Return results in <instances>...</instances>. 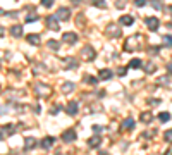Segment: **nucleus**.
<instances>
[{
	"mask_svg": "<svg viewBox=\"0 0 172 155\" xmlns=\"http://www.w3.org/2000/svg\"><path fill=\"white\" fill-rule=\"evenodd\" d=\"M167 10H169V14H172V7H165Z\"/></svg>",
	"mask_w": 172,
	"mask_h": 155,
	"instance_id": "nucleus-45",
	"label": "nucleus"
},
{
	"mask_svg": "<svg viewBox=\"0 0 172 155\" xmlns=\"http://www.w3.org/2000/svg\"><path fill=\"white\" fill-rule=\"evenodd\" d=\"M83 21H84V19H83V16H77V24H79V26L83 24Z\"/></svg>",
	"mask_w": 172,
	"mask_h": 155,
	"instance_id": "nucleus-42",
	"label": "nucleus"
},
{
	"mask_svg": "<svg viewBox=\"0 0 172 155\" xmlns=\"http://www.w3.org/2000/svg\"><path fill=\"white\" fill-rule=\"evenodd\" d=\"M48 48H52V50H58V48H60V43H58L57 40H48Z\"/></svg>",
	"mask_w": 172,
	"mask_h": 155,
	"instance_id": "nucleus-24",
	"label": "nucleus"
},
{
	"mask_svg": "<svg viewBox=\"0 0 172 155\" xmlns=\"http://www.w3.org/2000/svg\"><path fill=\"white\" fill-rule=\"evenodd\" d=\"M134 5L136 7H143V5H146V0H134Z\"/></svg>",
	"mask_w": 172,
	"mask_h": 155,
	"instance_id": "nucleus-37",
	"label": "nucleus"
},
{
	"mask_svg": "<svg viewBox=\"0 0 172 155\" xmlns=\"http://www.w3.org/2000/svg\"><path fill=\"white\" fill-rule=\"evenodd\" d=\"M36 95L40 97V93H43V97H48L50 93H52V88L50 86H47V84H36Z\"/></svg>",
	"mask_w": 172,
	"mask_h": 155,
	"instance_id": "nucleus-6",
	"label": "nucleus"
},
{
	"mask_svg": "<svg viewBox=\"0 0 172 155\" xmlns=\"http://www.w3.org/2000/svg\"><path fill=\"white\" fill-rule=\"evenodd\" d=\"M2 35H3V29H2V28H0V36H2Z\"/></svg>",
	"mask_w": 172,
	"mask_h": 155,
	"instance_id": "nucleus-46",
	"label": "nucleus"
},
{
	"mask_svg": "<svg viewBox=\"0 0 172 155\" xmlns=\"http://www.w3.org/2000/svg\"><path fill=\"white\" fill-rule=\"evenodd\" d=\"M77 110H79V109H77V102H74V100H72V102H69V103H67V107H65V112H67L69 116H76Z\"/></svg>",
	"mask_w": 172,
	"mask_h": 155,
	"instance_id": "nucleus-9",
	"label": "nucleus"
},
{
	"mask_svg": "<svg viewBox=\"0 0 172 155\" xmlns=\"http://www.w3.org/2000/svg\"><path fill=\"white\" fill-rule=\"evenodd\" d=\"M45 22H47V26H48L50 29H55V31H57L58 28H60V26H58V19L55 16H48V17L45 19Z\"/></svg>",
	"mask_w": 172,
	"mask_h": 155,
	"instance_id": "nucleus-7",
	"label": "nucleus"
},
{
	"mask_svg": "<svg viewBox=\"0 0 172 155\" xmlns=\"http://www.w3.org/2000/svg\"><path fill=\"white\" fill-rule=\"evenodd\" d=\"M14 131H16L14 124H5V126L2 128V131H0V133H2V135H5V136H9V135H12Z\"/></svg>",
	"mask_w": 172,
	"mask_h": 155,
	"instance_id": "nucleus-17",
	"label": "nucleus"
},
{
	"mask_svg": "<svg viewBox=\"0 0 172 155\" xmlns=\"http://www.w3.org/2000/svg\"><path fill=\"white\" fill-rule=\"evenodd\" d=\"M57 19L60 21H69L71 19V10L67 9V7H60L57 12Z\"/></svg>",
	"mask_w": 172,
	"mask_h": 155,
	"instance_id": "nucleus-4",
	"label": "nucleus"
},
{
	"mask_svg": "<svg viewBox=\"0 0 172 155\" xmlns=\"http://www.w3.org/2000/svg\"><path fill=\"white\" fill-rule=\"evenodd\" d=\"M79 54H81L83 60H88V62H90V60H93V59L96 57V52H95V48H93L91 45H86V47H83Z\"/></svg>",
	"mask_w": 172,
	"mask_h": 155,
	"instance_id": "nucleus-2",
	"label": "nucleus"
},
{
	"mask_svg": "<svg viewBox=\"0 0 172 155\" xmlns=\"http://www.w3.org/2000/svg\"><path fill=\"white\" fill-rule=\"evenodd\" d=\"M164 43H165L167 47H172V35H165V36H164Z\"/></svg>",
	"mask_w": 172,
	"mask_h": 155,
	"instance_id": "nucleus-31",
	"label": "nucleus"
},
{
	"mask_svg": "<svg viewBox=\"0 0 172 155\" xmlns=\"http://www.w3.org/2000/svg\"><path fill=\"white\" fill-rule=\"evenodd\" d=\"M169 81H171V79H169L167 76H162L160 79H158V84H160V86H164V84H165V86H169Z\"/></svg>",
	"mask_w": 172,
	"mask_h": 155,
	"instance_id": "nucleus-28",
	"label": "nucleus"
},
{
	"mask_svg": "<svg viewBox=\"0 0 172 155\" xmlns=\"http://www.w3.org/2000/svg\"><path fill=\"white\" fill-rule=\"evenodd\" d=\"M93 131H95V133H100V131H102V128H100V126H93Z\"/></svg>",
	"mask_w": 172,
	"mask_h": 155,
	"instance_id": "nucleus-43",
	"label": "nucleus"
},
{
	"mask_svg": "<svg viewBox=\"0 0 172 155\" xmlns=\"http://www.w3.org/2000/svg\"><path fill=\"white\" fill-rule=\"evenodd\" d=\"M164 140H165L167 143H172V129L165 131V135H164Z\"/></svg>",
	"mask_w": 172,
	"mask_h": 155,
	"instance_id": "nucleus-30",
	"label": "nucleus"
},
{
	"mask_svg": "<svg viewBox=\"0 0 172 155\" xmlns=\"http://www.w3.org/2000/svg\"><path fill=\"white\" fill-rule=\"evenodd\" d=\"M107 35L112 36V38H119V36H120V28L115 26V24H110V26L107 28Z\"/></svg>",
	"mask_w": 172,
	"mask_h": 155,
	"instance_id": "nucleus-8",
	"label": "nucleus"
},
{
	"mask_svg": "<svg viewBox=\"0 0 172 155\" xmlns=\"http://www.w3.org/2000/svg\"><path fill=\"white\" fill-rule=\"evenodd\" d=\"M54 143H55V138H54V136H47V138H43V140H41V143H40V145H41V148H43V150H50Z\"/></svg>",
	"mask_w": 172,
	"mask_h": 155,
	"instance_id": "nucleus-5",
	"label": "nucleus"
},
{
	"mask_svg": "<svg viewBox=\"0 0 172 155\" xmlns=\"http://www.w3.org/2000/svg\"><path fill=\"white\" fill-rule=\"evenodd\" d=\"M152 5H153V9H157V10H160L164 5H162V0H152Z\"/></svg>",
	"mask_w": 172,
	"mask_h": 155,
	"instance_id": "nucleus-29",
	"label": "nucleus"
},
{
	"mask_svg": "<svg viewBox=\"0 0 172 155\" xmlns=\"http://www.w3.org/2000/svg\"><path fill=\"white\" fill-rule=\"evenodd\" d=\"M139 121H141V122H145V124H150V122L153 121V114H152V112H141Z\"/></svg>",
	"mask_w": 172,
	"mask_h": 155,
	"instance_id": "nucleus-15",
	"label": "nucleus"
},
{
	"mask_svg": "<svg viewBox=\"0 0 172 155\" xmlns=\"http://www.w3.org/2000/svg\"><path fill=\"white\" fill-rule=\"evenodd\" d=\"M74 140H76V131H74V129H67V131L62 133V141H65V143H72Z\"/></svg>",
	"mask_w": 172,
	"mask_h": 155,
	"instance_id": "nucleus-3",
	"label": "nucleus"
},
{
	"mask_svg": "<svg viewBox=\"0 0 172 155\" xmlns=\"http://www.w3.org/2000/svg\"><path fill=\"white\" fill-rule=\"evenodd\" d=\"M112 78V71L110 69H100V73H98V79L100 81H109Z\"/></svg>",
	"mask_w": 172,
	"mask_h": 155,
	"instance_id": "nucleus-12",
	"label": "nucleus"
},
{
	"mask_svg": "<svg viewBox=\"0 0 172 155\" xmlns=\"http://www.w3.org/2000/svg\"><path fill=\"white\" fill-rule=\"evenodd\" d=\"M158 119H160L162 122H167V121L171 119V114H169V112H160V114H158Z\"/></svg>",
	"mask_w": 172,
	"mask_h": 155,
	"instance_id": "nucleus-27",
	"label": "nucleus"
},
{
	"mask_svg": "<svg viewBox=\"0 0 172 155\" xmlns=\"http://www.w3.org/2000/svg\"><path fill=\"white\" fill-rule=\"evenodd\" d=\"M38 19V16L36 14H29V16H26V22H33V21Z\"/></svg>",
	"mask_w": 172,
	"mask_h": 155,
	"instance_id": "nucleus-32",
	"label": "nucleus"
},
{
	"mask_svg": "<svg viewBox=\"0 0 172 155\" xmlns=\"http://www.w3.org/2000/svg\"><path fill=\"white\" fill-rule=\"evenodd\" d=\"M100 143H102V138L96 135V136H91L90 140H88V147L90 148H96V147H100Z\"/></svg>",
	"mask_w": 172,
	"mask_h": 155,
	"instance_id": "nucleus-13",
	"label": "nucleus"
},
{
	"mask_svg": "<svg viewBox=\"0 0 172 155\" xmlns=\"http://www.w3.org/2000/svg\"><path fill=\"white\" fill-rule=\"evenodd\" d=\"M141 66H143L141 59H131V60H129V64H127V67H131V69H139Z\"/></svg>",
	"mask_w": 172,
	"mask_h": 155,
	"instance_id": "nucleus-20",
	"label": "nucleus"
},
{
	"mask_svg": "<svg viewBox=\"0 0 172 155\" xmlns=\"http://www.w3.org/2000/svg\"><path fill=\"white\" fill-rule=\"evenodd\" d=\"M58 109H60V107H58V105H55V107L50 110V114H52V116H54V114H58Z\"/></svg>",
	"mask_w": 172,
	"mask_h": 155,
	"instance_id": "nucleus-39",
	"label": "nucleus"
},
{
	"mask_svg": "<svg viewBox=\"0 0 172 155\" xmlns=\"http://www.w3.org/2000/svg\"><path fill=\"white\" fill-rule=\"evenodd\" d=\"M133 22H134V19L131 16H122V17H120V24H122V26H131Z\"/></svg>",
	"mask_w": 172,
	"mask_h": 155,
	"instance_id": "nucleus-23",
	"label": "nucleus"
},
{
	"mask_svg": "<svg viewBox=\"0 0 172 155\" xmlns=\"http://www.w3.org/2000/svg\"><path fill=\"white\" fill-rule=\"evenodd\" d=\"M40 35H28V43L31 45H40Z\"/></svg>",
	"mask_w": 172,
	"mask_h": 155,
	"instance_id": "nucleus-22",
	"label": "nucleus"
},
{
	"mask_svg": "<svg viewBox=\"0 0 172 155\" xmlns=\"http://www.w3.org/2000/svg\"><path fill=\"white\" fill-rule=\"evenodd\" d=\"M139 40H141V35H134L131 38H127L124 41V50L126 52H134L136 48H139Z\"/></svg>",
	"mask_w": 172,
	"mask_h": 155,
	"instance_id": "nucleus-1",
	"label": "nucleus"
},
{
	"mask_svg": "<svg viewBox=\"0 0 172 155\" xmlns=\"http://www.w3.org/2000/svg\"><path fill=\"white\" fill-rule=\"evenodd\" d=\"M83 79H86V83H90V84H96V83H98V79H96L95 76H88V74H84Z\"/></svg>",
	"mask_w": 172,
	"mask_h": 155,
	"instance_id": "nucleus-26",
	"label": "nucleus"
},
{
	"mask_svg": "<svg viewBox=\"0 0 172 155\" xmlns=\"http://www.w3.org/2000/svg\"><path fill=\"white\" fill-rule=\"evenodd\" d=\"M126 73H127V67H119L117 69V74L119 76H126Z\"/></svg>",
	"mask_w": 172,
	"mask_h": 155,
	"instance_id": "nucleus-34",
	"label": "nucleus"
},
{
	"mask_svg": "<svg viewBox=\"0 0 172 155\" xmlns=\"http://www.w3.org/2000/svg\"><path fill=\"white\" fill-rule=\"evenodd\" d=\"M72 3H74V5H79V3H81V0H72Z\"/></svg>",
	"mask_w": 172,
	"mask_h": 155,
	"instance_id": "nucleus-44",
	"label": "nucleus"
},
{
	"mask_svg": "<svg viewBox=\"0 0 172 155\" xmlns=\"http://www.w3.org/2000/svg\"><path fill=\"white\" fill-rule=\"evenodd\" d=\"M62 40H64L65 43H69V45H74V43L77 41V35L76 33H64Z\"/></svg>",
	"mask_w": 172,
	"mask_h": 155,
	"instance_id": "nucleus-11",
	"label": "nucleus"
},
{
	"mask_svg": "<svg viewBox=\"0 0 172 155\" xmlns=\"http://www.w3.org/2000/svg\"><path fill=\"white\" fill-rule=\"evenodd\" d=\"M134 128V119H131V117H127L124 122H122V129H126V131H131Z\"/></svg>",
	"mask_w": 172,
	"mask_h": 155,
	"instance_id": "nucleus-18",
	"label": "nucleus"
},
{
	"mask_svg": "<svg viewBox=\"0 0 172 155\" xmlns=\"http://www.w3.org/2000/svg\"><path fill=\"white\" fill-rule=\"evenodd\" d=\"M160 48L158 47H153V48H150V55H157V52H158Z\"/></svg>",
	"mask_w": 172,
	"mask_h": 155,
	"instance_id": "nucleus-38",
	"label": "nucleus"
},
{
	"mask_svg": "<svg viewBox=\"0 0 172 155\" xmlns=\"http://www.w3.org/2000/svg\"><path fill=\"white\" fill-rule=\"evenodd\" d=\"M65 64H67V69H76L77 67V60L74 57H67L65 59Z\"/></svg>",
	"mask_w": 172,
	"mask_h": 155,
	"instance_id": "nucleus-21",
	"label": "nucleus"
},
{
	"mask_svg": "<svg viewBox=\"0 0 172 155\" xmlns=\"http://www.w3.org/2000/svg\"><path fill=\"white\" fill-rule=\"evenodd\" d=\"M124 5H126V0H115V7L117 9H122Z\"/></svg>",
	"mask_w": 172,
	"mask_h": 155,
	"instance_id": "nucleus-35",
	"label": "nucleus"
},
{
	"mask_svg": "<svg viewBox=\"0 0 172 155\" xmlns=\"http://www.w3.org/2000/svg\"><path fill=\"white\" fill-rule=\"evenodd\" d=\"M167 73L172 76V62H169V64H167Z\"/></svg>",
	"mask_w": 172,
	"mask_h": 155,
	"instance_id": "nucleus-40",
	"label": "nucleus"
},
{
	"mask_svg": "<svg viewBox=\"0 0 172 155\" xmlns=\"http://www.w3.org/2000/svg\"><path fill=\"white\" fill-rule=\"evenodd\" d=\"M155 71H157V66H155V64H152V62L146 64V67H145V73H146V74H152Z\"/></svg>",
	"mask_w": 172,
	"mask_h": 155,
	"instance_id": "nucleus-25",
	"label": "nucleus"
},
{
	"mask_svg": "<svg viewBox=\"0 0 172 155\" xmlns=\"http://www.w3.org/2000/svg\"><path fill=\"white\" fill-rule=\"evenodd\" d=\"M24 147H26V150H33V148L36 147V140H35L33 136H28V138L24 140Z\"/></svg>",
	"mask_w": 172,
	"mask_h": 155,
	"instance_id": "nucleus-14",
	"label": "nucleus"
},
{
	"mask_svg": "<svg viewBox=\"0 0 172 155\" xmlns=\"http://www.w3.org/2000/svg\"><path fill=\"white\" fill-rule=\"evenodd\" d=\"M54 2H55V0H41V5H43V7H52Z\"/></svg>",
	"mask_w": 172,
	"mask_h": 155,
	"instance_id": "nucleus-33",
	"label": "nucleus"
},
{
	"mask_svg": "<svg viewBox=\"0 0 172 155\" xmlns=\"http://www.w3.org/2000/svg\"><path fill=\"white\" fill-rule=\"evenodd\" d=\"M74 90H76V84H74V83H64V84H62V91H64L65 95L71 93V91H74Z\"/></svg>",
	"mask_w": 172,
	"mask_h": 155,
	"instance_id": "nucleus-19",
	"label": "nucleus"
},
{
	"mask_svg": "<svg viewBox=\"0 0 172 155\" xmlns=\"http://www.w3.org/2000/svg\"><path fill=\"white\" fill-rule=\"evenodd\" d=\"M91 2H93V5H98V7H105L107 5L103 0H91Z\"/></svg>",
	"mask_w": 172,
	"mask_h": 155,
	"instance_id": "nucleus-36",
	"label": "nucleus"
},
{
	"mask_svg": "<svg viewBox=\"0 0 172 155\" xmlns=\"http://www.w3.org/2000/svg\"><path fill=\"white\" fill-rule=\"evenodd\" d=\"M158 19L157 17H146V26H148V29L150 31H157L158 29Z\"/></svg>",
	"mask_w": 172,
	"mask_h": 155,
	"instance_id": "nucleus-10",
	"label": "nucleus"
},
{
	"mask_svg": "<svg viewBox=\"0 0 172 155\" xmlns=\"http://www.w3.org/2000/svg\"><path fill=\"white\" fill-rule=\"evenodd\" d=\"M10 35H12V36H16V38L22 36V26H19V24H14V26L10 28Z\"/></svg>",
	"mask_w": 172,
	"mask_h": 155,
	"instance_id": "nucleus-16",
	"label": "nucleus"
},
{
	"mask_svg": "<svg viewBox=\"0 0 172 155\" xmlns=\"http://www.w3.org/2000/svg\"><path fill=\"white\" fill-rule=\"evenodd\" d=\"M2 138H3V135H2V133H0V140H2Z\"/></svg>",
	"mask_w": 172,
	"mask_h": 155,
	"instance_id": "nucleus-47",
	"label": "nucleus"
},
{
	"mask_svg": "<svg viewBox=\"0 0 172 155\" xmlns=\"http://www.w3.org/2000/svg\"><path fill=\"white\" fill-rule=\"evenodd\" d=\"M148 103H152V105H158V103H160V100H148Z\"/></svg>",
	"mask_w": 172,
	"mask_h": 155,
	"instance_id": "nucleus-41",
	"label": "nucleus"
}]
</instances>
